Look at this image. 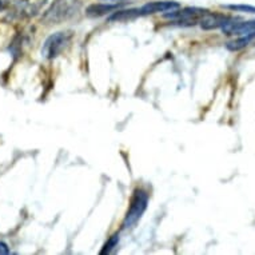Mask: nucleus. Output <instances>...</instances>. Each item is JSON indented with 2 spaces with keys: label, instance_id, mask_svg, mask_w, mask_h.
Listing matches in <instances>:
<instances>
[{
  "label": "nucleus",
  "instance_id": "6",
  "mask_svg": "<svg viewBox=\"0 0 255 255\" xmlns=\"http://www.w3.org/2000/svg\"><path fill=\"white\" fill-rule=\"evenodd\" d=\"M180 4L178 1H170V0H156V1H150L147 4L142 5L139 8V15L140 16H147V15H154L159 12H170L174 9L179 8Z\"/></svg>",
  "mask_w": 255,
  "mask_h": 255
},
{
  "label": "nucleus",
  "instance_id": "4",
  "mask_svg": "<svg viewBox=\"0 0 255 255\" xmlns=\"http://www.w3.org/2000/svg\"><path fill=\"white\" fill-rule=\"evenodd\" d=\"M209 9L199 8V7H186V8H176L174 11L166 13V17L174 21L175 24L183 25V27H191V25L199 24V21Z\"/></svg>",
  "mask_w": 255,
  "mask_h": 255
},
{
  "label": "nucleus",
  "instance_id": "12",
  "mask_svg": "<svg viewBox=\"0 0 255 255\" xmlns=\"http://www.w3.org/2000/svg\"><path fill=\"white\" fill-rule=\"evenodd\" d=\"M118 243H119V235L118 234H114L111 235L109 239H107V242L105 243V246L102 249L101 254L105 255V254H111L115 249H117Z\"/></svg>",
  "mask_w": 255,
  "mask_h": 255
},
{
  "label": "nucleus",
  "instance_id": "2",
  "mask_svg": "<svg viewBox=\"0 0 255 255\" xmlns=\"http://www.w3.org/2000/svg\"><path fill=\"white\" fill-rule=\"evenodd\" d=\"M147 205H148V194L142 188H136L131 198L130 207L123 219V230H131L138 225V222L147 210Z\"/></svg>",
  "mask_w": 255,
  "mask_h": 255
},
{
  "label": "nucleus",
  "instance_id": "14",
  "mask_svg": "<svg viewBox=\"0 0 255 255\" xmlns=\"http://www.w3.org/2000/svg\"><path fill=\"white\" fill-rule=\"evenodd\" d=\"M9 254L8 246L4 242H0V255H7Z\"/></svg>",
  "mask_w": 255,
  "mask_h": 255
},
{
  "label": "nucleus",
  "instance_id": "15",
  "mask_svg": "<svg viewBox=\"0 0 255 255\" xmlns=\"http://www.w3.org/2000/svg\"><path fill=\"white\" fill-rule=\"evenodd\" d=\"M7 5H8V1H5V0H0V11H3V9L7 8Z\"/></svg>",
  "mask_w": 255,
  "mask_h": 255
},
{
  "label": "nucleus",
  "instance_id": "5",
  "mask_svg": "<svg viewBox=\"0 0 255 255\" xmlns=\"http://www.w3.org/2000/svg\"><path fill=\"white\" fill-rule=\"evenodd\" d=\"M47 3L48 0H19L11 9L9 17L12 20H25L35 17L46 7Z\"/></svg>",
  "mask_w": 255,
  "mask_h": 255
},
{
  "label": "nucleus",
  "instance_id": "16",
  "mask_svg": "<svg viewBox=\"0 0 255 255\" xmlns=\"http://www.w3.org/2000/svg\"><path fill=\"white\" fill-rule=\"evenodd\" d=\"M107 1H118V0H107Z\"/></svg>",
  "mask_w": 255,
  "mask_h": 255
},
{
  "label": "nucleus",
  "instance_id": "8",
  "mask_svg": "<svg viewBox=\"0 0 255 255\" xmlns=\"http://www.w3.org/2000/svg\"><path fill=\"white\" fill-rule=\"evenodd\" d=\"M222 31H223V34L237 35V36H243V35L251 34V32L255 31V20L238 21L233 19L225 27H222Z\"/></svg>",
  "mask_w": 255,
  "mask_h": 255
},
{
  "label": "nucleus",
  "instance_id": "13",
  "mask_svg": "<svg viewBox=\"0 0 255 255\" xmlns=\"http://www.w3.org/2000/svg\"><path fill=\"white\" fill-rule=\"evenodd\" d=\"M222 7L230 9V11H237V12H246V13H253L255 15V7L254 5L249 4H223Z\"/></svg>",
  "mask_w": 255,
  "mask_h": 255
},
{
  "label": "nucleus",
  "instance_id": "1",
  "mask_svg": "<svg viewBox=\"0 0 255 255\" xmlns=\"http://www.w3.org/2000/svg\"><path fill=\"white\" fill-rule=\"evenodd\" d=\"M80 0H54L42 15V23L48 25L62 24L80 12Z\"/></svg>",
  "mask_w": 255,
  "mask_h": 255
},
{
  "label": "nucleus",
  "instance_id": "10",
  "mask_svg": "<svg viewBox=\"0 0 255 255\" xmlns=\"http://www.w3.org/2000/svg\"><path fill=\"white\" fill-rule=\"evenodd\" d=\"M255 43V31L251 32V34L243 35L241 38L235 39V40H231L226 44V48L229 51H241L243 48H246L247 46H250Z\"/></svg>",
  "mask_w": 255,
  "mask_h": 255
},
{
  "label": "nucleus",
  "instance_id": "9",
  "mask_svg": "<svg viewBox=\"0 0 255 255\" xmlns=\"http://www.w3.org/2000/svg\"><path fill=\"white\" fill-rule=\"evenodd\" d=\"M118 8H119L118 3H97V4L88 5L86 9V15L88 17H101L117 11Z\"/></svg>",
  "mask_w": 255,
  "mask_h": 255
},
{
  "label": "nucleus",
  "instance_id": "7",
  "mask_svg": "<svg viewBox=\"0 0 255 255\" xmlns=\"http://www.w3.org/2000/svg\"><path fill=\"white\" fill-rule=\"evenodd\" d=\"M233 19L234 17L225 15V13L207 11L201 19V21H199V25H201V28L206 29V31H211V29H218L225 27Z\"/></svg>",
  "mask_w": 255,
  "mask_h": 255
},
{
  "label": "nucleus",
  "instance_id": "11",
  "mask_svg": "<svg viewBox=\"0 0 255 255\" xmlns=\"http://www.w3.org/2000/svg\"><path fill=\"white\" fill-rule=\"evenodd\" d=\"M139 8H130V9H117L115 12L109 17L110 21H126L132 20L139 17Z\"/></svg>",
  "mask_w": 255,
  "mask_h": 255
},
{
  "label": "nucleus",
  "instance_id": "3",
  "mask_svg": "<svg viewBox=\"0 0 255 255\" xmlns=\"http://www.w3.org/2000/svg\"><path fill=\"white\" fill-rule=\"evenodd\" d=\"M74 35L70 31H60L55 32L47 38L42 47V56L47 60L58 58L63 51L67 50L68 46L71 44Z\"/></svg>",
  "mask_w": 255,
  "mask_h": 255
}]
</instances>
